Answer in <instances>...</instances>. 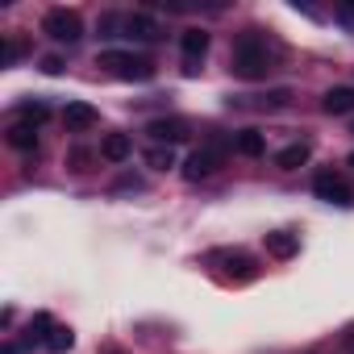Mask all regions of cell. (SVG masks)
I'll return each mask as SVG.
<instances>
[{
    "instance_id": "6da1fadb",
    "label": "cell",
    "mask_w": 354,
    "mask_h": 354,
    "mask_svg": "<svg viewBox=\"0 0 354 354\" xmlns=\"http://www.w3.org/2000/svg\"><path fill=\"white\" fill-rule=\"evenodd\" d=\"M275 71V55L267 50V38H259L254 30H246L234 42V75L238 80H267Z\"/></svg>"
},
{
    "instance_id": "7a4b0ae2",
    "label": "cell",
    "mask_w": 354,
    "mask_h": 354,
    "mask_svg": "<svg viewBox=\"0 0 354 354\" xmlns=\"http://www.w3.org/2000/svg\"><path fill=\"white\" fill-rule=\"evenodd\" d=\"M96 67L113 71L117 80H138V84H146V80L154 75V63L142 59V55H129V50H100Z\"/></svg>"
},
{
    "instance_id": "3957f363",
    "label": "cell",
    "mask_w": 354,
    "mask_h": 354,
    "mask_svg": "<svg viewBox=\"0 0 354 354\" xmlns=\"http://www.w3.org/2000/svg\"><path fill=\"white\" fill-rule=\"evenodd\" d=\"M42 34H46V38H55V42L75 46V42L84 38V21H80V13H75V9H50V13L42 17Z\"/></svg>"
},
{
    "instance_id": "277c9868",
    "label": "cell",
    "mask_w": 354,
    "mask_h": 354,
    "mask_svg": "<svg viewBox=\"0 0 354 354\" xmlns=\"http://www.w3.org/2000/svg\"><path fill=\"white\" fill-rule=\"evenodd\" d=\"M230 146H234V142H221V138L209 142V146H201V150L184 162V175H188V180H209V175L225 162V150H230Z\"/></svg>"
},
{
    "instance_id": "5b68a950",
    "label": "cell",
    "mask_w": 354,
    "mask_h": 354,
    "mask_svg": "<svg viewBox=\"0 0 354 354\" xmlns=\"http://www.w3.org/2000/svg\"><path fill=\"white\" fill-rule=\"evenodd\" d=\"M313 192L321 196V201H329V205H350L354 201V192L346 188V180H337L333 171H321L317 180H313Z\"/></svg>"
},
{
    "instance_id": "8992f818",
    "label": "cell",
    "mask_w": 354,
    "mask_h": 354,
    "mask_svg": "<svg viewBox=\"0 0 354 354\" xmlns=\"http://www.w3.org/2000/svg\"><path fill=\"white\" fill-rule=\"evenodd\" d=\"M121 30H125V38H138V42H154V38L162 34L158 21L146 17V13H129V17H121Z\"/></svg>"
},
{
    "instance_id": "52a82bcc",
    "label": "cell",
    "mask_w": 354,
    "mask_h": 354,
    "mask_svg": "<svg viewBox=\"0 0 354 354\" xmlns=\"http://www.w3.org/2000/svg\"><path fill=\"white\" fill-rule=\"evenodd\" d=\"M150 138L158 142V146H175V142H184L188 138V125L180 121V117H162V121H150Z\"/></svg>"
},
{
    "instance_id": "ba28073f",
    "label": "cell",
    "mask_w": 354,
    "mask_h": 354,
    "mask_svg": "<svg viewBox=\"0 0 354 354\" xmlns=\"http://www.w3.org/2000/svg\"><path fill=\"white\" fill-rule=\"evenodd\" d=\"M63 121H67V129H92V125L100 121V113H96L92 104H84V100H67Z\"/></svg>"
},
{
    "instance_id": "9c48e42d",
    "label": "cell",
    "mask_w": 354,
    "mask_h": 354,
    "mask_svg": "<svg viewBox=\"0 0 354 354\" xmlns=\"http://www.w3.org/2000/svg\"><path fill=\"white\" fill-rule=\"evenodd\" d=\"M263 242H267V254H271V259H292V254L300 250V238L288 234V230H275V234H267Z\"/></svg>"
},
{
    "instance_id": "30bf717a",
    "label": "cell",
    "mask_w": 354,
    "mask_h": 354,
    "mask_svg": "<svg viewBox=\"0 0 354 354\" xmlns=\"http://www.w3.org/2000/svg\"><path fill=\"white\" fill-rule=\"evenodd\" d=\"M308 154H313L308 142H292V146H283V150L275 154V167H279V171H296V167L308 162Z\"/></svg>"
},
{
    "instance_id": "8fae6325",
    "label": "cell",
    "mask_w": 354,
    "mask_h": 354,
    "mask_svg": "<svg viewBox=\"0 0 354 354\" xmlns=\"http://www.w3.org/2000/svg\"><path fill=\"white\" fill-rule=\"evenodd\" d=\"M321 104H325V113L346 117V113H354V88H346V84H342V88H329Z\"/></svg>"
},
{
    "instance_id": "7c38bea8",
    "label": "cell",
    "mask_w": 354,
    "mask_h": 354,
    "mask_svg": "<svg viewBox=\"0 0 354 354\" xmlns=\"http://www.w3.org/2000/svg\"><path fill=\"white\" fill-rule=\"evenodd\" d=\"M180 50H184L188 63L205 59V50H209V34H205V30H184V34H180Z\"/></svg>"
},
{
    "instance_id": "4fadbf2b",
    "label": "cell",
    "mask_w": 354,
    "mask_h": 354,
    "mask_svg": "<svg viewBox=\"0 0 354 354\" xmlns=\"http://www.w3.org/2000/svg\"><path fill=\"white\" fill-rule=\"evenodd\" d=\"M129 150H133L129 133H109V138L100 142V154H104L109 162H125V158H129Z\"/></svg>"
},
{
    "instance_id": "5bb4252c",
    "label": "cell",
    "mask_w": 354,
    "mask_h": 354,
    "mask_svg": "<svg viewBox=\"0 0 354 354\" xmlns=\"http://www.w3.org/2000/svg\"><path fill=\"white\" fill-rule=\"evenodd\" d=\"M234 150H238V154H246V158H259V154L267 150V138H263L259 129H242V133L234 138Z\"/></svg>"
},
{
    "instance_id": "9a60e30c",
    "label": "cell",
    "mask_w": 354,
    "mask_h": 354,
    "mask_svg": "<svg viewBox=\"0 0 354 354\" xmlns=\"http://www.w3.org/2000/svg\"><path fill=\"white\" fill-rule=\"evenodd\" d=\"M5 138H9V146H13V150H26V154H30V150H38V133H34V125H30V121L13 125Z\"/></svg>"
},
{
    "instance_id": "2e32d148",
    "label": "cell",
    "mask_w": 354,
    "mask_h": 354,
    "mask_svg": "<svg viewBox=\"0 0 354 354\" xmlns=\"http://www.w3.org/2000/svg\"><path fill=\"white\" fill-rule=\"evenodd\" d=\"M213 259H217V263H225L234 279H250V275H254V259H246L242 250H238V254H213Z\"/></svg>"
},
{
    "instance_id": "e0dca14e",
    "label": "cell",
    "mask_w": 354,
    "mask_h": 354,
    "mask_svg": "<svg viewBox=\"0 0 354 354\" xmlns=\"http://www.w3.org/2000/svg\"><path fill=\"white\" fill-rule=\"evenodd\" d=\"M42 346H46L50 354H63V350H71V346H75V333H71L67 325H55V329L42 337Z\"/></svg>"
},
{
    "instance_id": "ac0fdd59",
    "label": "cell",
    "mask_w": 354,
    "mask_h": 354,
    "mask_svg": "<svg viewBox=\"0 0 354 354\" xmlns=\"http://www.w3.org/2000/svg\"><path fill=\"white\" fill-rule=\"evenodd\" d=\"M146 167H154V171L175 167V150H171V146H150V150H146Z\"/></svg>"
},
{
    "instance_id": "d6986e66",
    "label": "cell",
    "mask_w": 354,
    "mask_h": 354,
    "mask_svg": "<svg viewBox=\"0 0 354 354\" xmlns=\"http://www.w3.org/2000/svg\"><path fill=\"white\" fill-rule=\"evenodd\" d=\"M21 117H26L30 125H38V121H46V117H50V109H46L42 100H26V104H21Z\"/></svg>"
},
{
    "instance_id": "ffe728a7",
    "label": "cell",
    "mask_w": 354,
    "mask_h": 354,
    "mask_svg": "<svg viewBox=\"0 0 354 354\" xmlns=\"http://www.w3.org/2000/svg\"><path fill=\"white\" fill-rule=\"evenodd\" d=\"M288 100H292V92H288V88H275V92L259 96V109H283Z\"/></svg>"
},
{
    "instance_id": "44dd1931",
    "label": "cell",
    "mask_w": 354,
    "mask_h": 354,
    "mask_svg": "<svg viewBox=\"0 0 354 354\" xmlns=\"http://www.w3.org/2000/svg\"><path fill=\"white\" fill-rule=\"evenodd\" d=\"M117 192H142V180H138V175H121V180H117Z\"/></svg>"
},
{
    "instance_id": "7402d4cb",
    "label": "cell",
    "mask_w": 354,
    "mask_h": 354,
    "mask_svg": "<svg viewBox=\"0 0 354 354\" xmlns=\"http://www.w3.org/2000/svg\"><path fill=\"white\" fill-rule=\"evenodd\" d=\"M42 71H46V75H59V71H63V59H59V55H46V59H42Z\"/></svg>"
},
{
    "instance_id": "603a6c76",
    "label": "cell",
    "mask_w": 354,
    "mask_h": 354,
    "mask_svg": "<svg viewBox=\"0 0 354 354\" xmlns=\"http://www.w3.org/2000/svg\"><path fill=\"white\" fill-rule=\"evenodd\" d=\"M17 59H21V42H9L5 46V63H17Z\"/></svg>"
},
{
    "instance_id": "cb8c5ba5",
    "label": "cell",
    "mask_w": 354,
    "mask_h": 354,
    "mask_svg": "<svg viewBox=\"0 0 354 354\" xmlns=\"http://www.w3.org/2000/svg\"><path fill=\"white\" fill-rule=\"evenodd\" d=\"M337 21H346V26H350V21H354V5H342V9H337Z\"/></svg>"
},
{
    "instance_id": "d4e9b609",
    "label": "cell",
    "mask_w": 354,
    "mask_h": 354,
    "mask_svg": "<svg viewBox=\"0 0 354 354\" xmlns=\"http://www.w3.org/2000/svg\"><path fill=\"white\" fill-rule=\"evenodd\" d=\"M350 167H354V154H350Z\"/></svg>"
},
{
    "instance_id": "484cf974",
    "label": "cell",
    "mask_w": 354,
    "mask_h": 354,
    "mask_svg": "<svg viewBox=\"0 0 354 354\" xmlns=\"http://www.w3.org/2000/svg\"><path fill=\"white\" fill-rule=\"evenodd\" d=\"M350 129H354V125H350Z\"/></svg>"
}]
</instances>
